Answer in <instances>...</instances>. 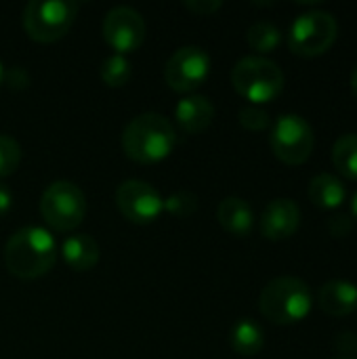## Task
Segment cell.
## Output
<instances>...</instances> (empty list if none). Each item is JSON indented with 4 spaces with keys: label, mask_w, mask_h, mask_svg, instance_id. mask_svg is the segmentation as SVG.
Segmentation results:
<instances>
[{
    "label": "cell",
    "mask_w": 357,
    "mask_h": 359,
    "mask_svg": "<svg viewBox=\"0 0 357 359\" xmlns=\"http://www.w3.org/2000/svg\"><path fill=\"white\" fill-rule=\"evenodd\" d=\"M57 259V244L48 229L27 225L17 229L4 246V265L19 280L44 276Z\"/></svg>",
    "instance_id": "6da1fadb"
},
{
    "label": "cell",
    "mask_w": 357,
    "mask_h": 359,
    "mask_svg": "<svg viewBox=\"0 0 357 359\" xmlns=\"http://www.w3.org/2000/svg\"><path fill=\"white\" fill-rule=\"evenodd\" d=\"M177 143L173 122L158 114L145 111L135 116L122 133L124 154L139 164H154L164 160Z\"/></svg>",
    "instance_id": "7a4b0ae2"
},
{
    "label": "cell",
    "mask_w": 357,
    "mask_h": 359,
    "mask_svg": "<svg viewBox=\"0 0 357 359\" xmlns=\"http://www.w3.org/2000/svg\"><path fill=\"white\" fill-rule=\"evenodd\" d=\"M314 307V294L307 282L292 276L274 278L267 282L259 297L261 313L280 326H290L303 322Z\"/></svg>",
    "instance_id": "3957f363"
},
{
    "label": "cell",
    "mask_w": 357,
    "mask_h": 359,
    "mask_svg": "<svg viewBox=\"0 0 357 359\" xmlns=\"http://www.w3.org/2000/svg\"><path fill=\"white\" fill-rule=\"evenodd\" d=\"M231 84L238 95H242L246 101H252V105L269 103L284 90V72L267 57L248 55L234 65Z\"/></svg>",
    "instance_id": "277c9868"
},
{
    "label": "cell",
    "mask_w": 357,
    "mask_h": 359,
    "mask_svg": "<svg viewBox=\"0 0 357 359\" xmlns=\"http://www.w3.org/2000/svg\"><path fill=\"white\" fill-rule=\"evenodd\" d=\"M339 23L332 13L311 8L301 13L288 32V46L299 57H320L337 42Z\"/></svg>",
    "instance_id": "5b68a950"
},
{
    "label": "cell",
    "mask_w": 357,
    "mask_h": 359,
    "mask_svg": "<svg viewBox=\"0 0 357 359\" xmlns=\"http://www.w3.org/2000/svg\"><path fill=\"white\" fill-rule=\"evenodd\" d=\"M76 15L74 0H32L23 11V27L32 40L55 42L69 32Z\"/></svg>",
    "instance_id": "8992f818"
},
{
    "label": "cell",
    "mask_w": 357,
    "mask_h": 359,
    "mask_svg": "<svg viewBox=\"0 0 357 359\" xmlns=\"http://www.w3.org/2000/svg\"><path fill=\"white\" fill-rule=\"evenodd\" d=\"M271 151L288 166L305 164L316 147L314 126L299 114H282L271 126Z\"/></svg>",
    "instance_id": "52a82bcc"
},
{
    "label": "cell",
    "mask_w": 357,
    "mask_h": 359,
    "mask_svg": "<svg viewBox=\"0 0 357 359\" xmlns=\"http://www.w3.org/2000/svg\"><path fill=\"white\" fill-rule=\"evenodd\" d=\"M40 212L55 231H72L86 215V196L72 181H55L40 198Z\"/></svg>",
    "instance_id": "ba28073f"
},
{
    "label": "cell",
    "mask_w": 357,
    "mask_h": 359,
    "mask_svg": "<svg viewBox=\"0 0 357 359\" xmlns=\"http://www.w3.org/2000/svg\"><path fill=\"white\" fill-rule=\"evenodd\" d=\"M210 72V57L202 46L187 44L177 48L166 65H164V80L173 90L189 93L204 84Z\"/></svg>",
    "instance_id": "9c48e42d"
},
{
    "label": "cell",
    "mask_w": 357,
    "mask_h": 359,
    "mask_svg": "<svg viewBox=\"0 0 357 359\" xmlns=\"http://www.w3.org/2000/svg\"><path fill=\"white\" fill-rule=\"evenodd\" d=\"M116 206L124 219L137 225H147L164 210V198L160 191L141 179H128L116 189Z\"/></svg>",
    "instance_id": "30bf717a"
},
{
    "label": "cell",
    "mask_w": 357,
    "mask_h": 359,
    "mask_svg": "<svg viewBox=\"0 0 357 359\" xmlns=\"http://www.w3.org/2000/svg\"><path fill=\"white\" fill-rule=\"evenodd\" d=\"M105 42L120 55L139 48L145 40V21L133 6H114L103 17L101 25Z\"/></svg>",
    "instance_id": "8fae6325"
},
{
    "label": "cell",
    "mask_w": 357,
    "mask_h": 359,
    "mask_svg": "<svg viewBox=\"0 0 357 359\" xmlns=\"http://www.w3.org/2000/svg\"><path fill=\"white\" fill-rule=\"evenodd\" d=\"M301 227V208L290 198L271 200L261 215V233L271 242L292 238Z\"/></svg>",
    "instance_id": "7c38bea8"
},
{
    "label": "cell",
    "mask_w": 357,
    "mask_h": 359,
    "mask_svg": "<svg viewBox=\"0 0 357 359\" xmlns=\"http://www.w3.org/2000/svg\"><path fill=\"white\" fill-rule=\"evenodd\" d=\"M318 305L326 316L345 318L357 309V286L347 280H330L318 292Z\"/></svg>",
    "instance_id": "4fadbf2b"
},
{
    "label": "cell",
    "mask_w": 357,
    "mask_h": 359,
    "mask_svg": "<svg viewBox=\"0 0 357 359\" xmlns=\"http://www.w3.org/2000/svg\"><path fill=\"white\" fill-rule=\"evenodd\" d=\"M175 118L181 126V130L189 135H198L206 130L215 118V105L204 95H187L179 99L175 107Z\"/></svg>",
    "instance_id": "5bb4252c"
},
{
    "label": "cell",
    "mask_w": 357,
    "mask_h": 359,
    "mask_svg": "<svg viewBox=\"0 0 357 359\" xmlns=\"http://www.w3.org/2000/svg\"><path fill=\"white\" fill-rule=\"evenodd\" d=\"M217 221L227 233L236 238H246L255 227V212L244 198L229 196L217 206Z\"/></svg>",
    "instance_id": "9a60e30c"
},
{
    "label": "cell",
    "mask_w": 357,
    "mask_h": 359,
    "mask_svg": "<svg viewBox=\"0 0 357 359\" xmlns=\"http://www.w3.org/2000/svg\"><path fill=\"white\" fill-rule=\"evenodd\" d=\"M61 257L74 271H90L99 263L101 250L88 233H74L63 240Z\"/></svg>",
    "instance_id": "2e32d148"
},
{
    "label": "cell",
    "mask_w": 357,
    "mask_h": 359,
    "mask_svg": "<svg viewBox=\"0 0 357 359\" xmlns=\"http://www.w3.org/2000/svg\"><path fill=\"white\" fill-rule=\"evenodd\" d=\"M309 200L324 210H337L345 204L347 200V187L345 183L330 172H320L309 181V189H307Z\"/></svg>",
    "instance_id": "e0dca14e"
},
{
    "label": "cell",
    "mask_w": 357,
    "mask_h": 359,
    "mask_svg": "<svg viewBox=\"0 0 357 359\" xmlns=\"http://www.w3.org/2000/svg\"><path fill=\"white\" fill-rule=\"evenodd\" d=\"M231 347L240 355H257L265 347V330L250 318H242L240 322L234 324L231 334H229Z\"/></svg>",
    "instance_id": "ac0fdd59"
},
{
    "label": "cell",
    "mask_w": 357,
    "mask_h": 359,
    "mask_svg": "<svg viewBox=\"0 0 357 359\" xmlns=\"http://www.w3.org/2000/svg\"><path fill=\"white\" fill-rule=\"evenodd\" d=\"M335 168L349 181H357V133L341 135L332 147Z\"/></svg>",
    "instance_id": "d6986e66"
},
{
    "label": "cell",
    "mask_w": 357,
    "mask_h": 359,
    "mask_svg": "<svg viewBox=\"0 0 357 359\" xmlns=\"http://www.w3.org/2000/svg\"><path fill=\"white\" fill-rule=\"evenodd\" d=\"M246 40H248V46L252 50L261 53V57H263L265 53H274L280 46L282 32L271 21H255L246 32Z\"/></svg>",
    "instance_id": "ffe728a7"
},
{
    "label": "cell",
    "mask_w": 357,
    "mask_h": 359,
    "mask_svg": "<svg viewBox=\"0 0 357 359\" xmlns=\"http://www.w3.org/2000/svg\"><path fill=\"white\" fill-rule=\"evenodd\" d=\"M130 74H133L130 61H128L124 55H120V53H114V55H109L107 59H103L101 69H99L101 80H103L107 86H112V88L124 86V84L130 80Z\"/></svg>",
    "instance_id": "44dd1931"
},
{
    "label": "cell",
    "mask_w": 357,
    "mask_h": 359,
    "mask_svg": "<svg viewBox=\"0 0 357 359\" xmlns=\"http://www.w3.org/2000/svg\"><path fill=\"white\" fill-rule=\"evenodd\" d=\"M164 210L177 219H187L198 210V196L194 191H175L164 200Z\"/></svg>",
    "instance_id": "7402d4cb"
},
{
    "label": "cell",
    "mask_w": 357,
    "mask_h": 359,
    "mask_svg": "<svg viewBox=\"0 0 357 359\" xmlns=\"http://www.w3.org/2000/svg\"><path fill=\"white\" fill-rule=\"evenodd\" d=\"M21 145L11 135H0V177H8L19 168Z\"/></svg>",
    "instance_id": "603a6c76"
},
{
    "label": "cell",
    "mask_w": 357,
    "mask_h": 359,
    "mask_svg": "<svg viewBox=\"0 0 357 359\" xmlns=\"http://www.w3.org/2000/svg\"><path fill=\"white\" fill-rule=\"evenodd\" d=\"M238 120H240V124L246 130H252V133H261V130H265V128L271 126L269 114L263 107H259V105H246V107H242L240 114H238Z\"/></svg>",
    "instance_id": "cb8c5ba5"
},
{
    "label": "cell",
    "mask_w": 357,
    "mask_h": 359,
    "mask_svg": "<svg viewBox=\"0 0 357 359\" xmlns=\"http://www.w3.org/2000/svg\"><path fill=\"white\" fill-rule=\"evenodd\" d=\"M335 349L341 353V358H356L357 355V334L356 332H339L335 339Z\"/></svg>",
    "instance_id": "d4e9b609"
},
{
    "label": "cell",
    "mask_w": 357,
    "mask_h": 359,
    "mask_svg": "<svg viewBox=\"0 0 357 359\" xmlns=\"http://www.w3.org/2000/svg\"><path fill=\"white\" fill-rule=\"evenodd\" d=\"M328 229L335 238H347L353 231V219L349 215H337L328 221Z\"/></svg>",
    "instance_id": "484cf974"
},
{
    "label": "cell",
    "mask_w": 357,
    "mask_h": 359,
    "mask_svg": "<svg viewBox=\"0 0 357 359\" xmlns=\"http://www.w3.org/2000/svg\"><path fill=\"white\" fill-rule=\"evenodd\" d=\"M221 6H223L221 0H187L185 2V8L196 13V15H213Z\"/></svg>",
    "instance_id": "4316f807"
},
{
    "label": "cell",
    "mask_w": 357,
    "mask_h": 359,
    "mask_svg": "<svg viewBox=\"0 0 357 359\" xmlns=\"http://www.w3.org/2000/svg\"><path fill=\"white\" fill-rule=\"evenodd\" d=\"M4 82L11 88H25L29 84V76L23 67H13V69L4 72Z\"/></svg>",
    "instance_id": "83f0119b"
},
{
    "label": "cell",
    "mask_w": 357,
    "mask_h": 359,
    "mask_svg": "<svg viewBox=\"0 0 357 359\" xmlns=\"http://www.w3.org/2000/svg\"><path fill=\"white\" fill-rule=\"evenodd\" d=\"M11 206H13V194H11V189L6 185L0 183V219L4 215H8Z\"/></svg>",
    "instance_id": "f1b7e54d"
},
{
    "label": "cell",
    "mask_w": 357,
    "mask_h": 359,
    "mask_svg": "<svg viewBox=\"0 0 357 359\" xmlns=\"http://www.w3.org/2000/svg\"><path fill=\"white\" fill-rule=\"evenodd\" d=\"M351 219H353V223H357V194L353 196V202H351V215H349Z\"/></svg>",
    "instance_id": "f546056e"
},
{
    "label": "cell",
    "mask_w": 357,
    "mask_h": 359,
    "mask_svg": "<svg viewBox=\"0 0 357 359\" xmlns=\"http://www.w3.org/2000/svg\"><path fill=\"white\" fill-rule=\"evenodd\" d=\"M351 90H353V95L357 97V67L353 69V74H351Z\"/></svg>",
    "instance_id": "4dcf8cb0"
},
{
    "label": "cell",
    "mask_w": 357,
    "mask_h": 359,
    "mask_svg": "<svg viewBox=\"0 0 357 359\" xmlns=\"http://www.w3.org/2000/svg\"><path fill=\"white\" fill-rule=\"evenodd\" d=\"M4 72H6V69H4V65H2V61H0V84L4 82Z\"/></svg>",
    "instance_id": "1f68e13d"
},
{
    "label": "cell",
    "mask_w": 357,
    "mask_h": 359,
    "mask_svg": "<svg viewBox=\"0 0 357 359\" xmlns=\"http://www.w3.org/2000/svg\"><path fill=\"white\" fill-rule=\"evenodd\" d=\"M335 359H357V358H335Z\"/></svg>",
    "instance_id": "d6a6232c"
}]
</instances>
